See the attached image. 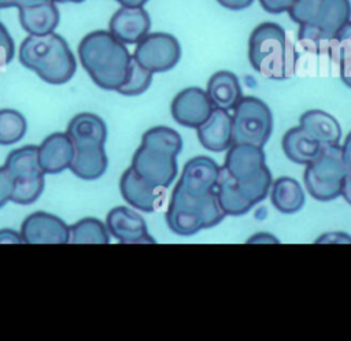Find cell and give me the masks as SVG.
<instances>
[{
  "mask_svg": "<svg viewBox=\"0 0 351 341\" xmlns=\"http://www.w3.org/2000/svg\"><path fill=\"white\" fill-rule=\"evenodd\" d=\"M299 25L296 52L318 53L351 18L350 0H295L287 11Z\"/></svg>",
  "mask_w": 351,
  "mask_h": 341,
  "instance_id": "obj_1",
  "label": "cell"
},
{
  "mask_svg": "<svg viewBox=\"0 0 351 341\" xmlns=\"http://www.w3.org/2000/svg\"><path fill=\"white\" fill-rule=\"evenodd\" d=\"M78 58L92 81L104 90H117L126 78L130 53L107 30L88 33L78 44Z\"/></svg>",
  "mask_w": 351,
  "mask_h": 341,
  "instance_id": "obj_2",
  "label": "cell"
},
{
  "mask_svg": "<svg viewBox=\"0 0 351 341\" xmlns=\"http://www.w3.org/2000/svg\"><path fill=\"white\" fill-rule=\"evenodd\" d=\"M248 60L265 78L288 79L296 67L295 42L278 23L263 22L250 34Z\"/></svg>",
  "mask_w": 351,
  "mask_h": 341,
  "instance_id": "obj_3",
  "label": "cell"
},
{
  "mask_svg": "<svg viewBox=\"0 0 351 341\" xmlns=\"http://www.w3.org/2000/svg\"><path fill=\"white\" fill-rule=\"evenodd\" d=\"M19 62L44 82L52 85L69 82L77 70V62L69 44L55 31L27 36L19 48Z\"/></svg>",
  "mask_w": 351,
  "mask_h": 341,
  "instance_id": "obj_4",
  "label": "cell"
},
{
  "mask_svg": "<svg viewBox=\"0 0 351 341\" xmlns=\"http://www.w3.org/2000/svg\"><path fill=\"white\" fill-rule=\"evenodd\" d=\"M223 218L214 192L203 197H191L178 184L174 186L166 212V223L174 234L193 236L202 229L217 226Z\"/></svg>",
  "mask_w": 351,
  "mask_h": 341,
  "instance_id": "obj_5",
  "label": "cell"
},
{
  "mask_svg": "<svg viewBox=\"0 0 351 341\" xmlns=\"http://www.w3.org/2000/svg\"><path fill=\"white\" fill-rule=\"evenodd\" d=\"M347 173L340 144L324 145L319 155L306 164L303 182L313 199L324 203L332 201L340 196Z\"/></svg>",
  "mask_w": 351,
  "mask_h": 341,
  "instance_id": "obj_6",
  "label": "cell"
},
{
  "mask_svg": "<svg viewBox=\"0 0 351 341\" xmlns=\"http://www.w3.org/2000/svg\"><path fill=\"white\" fill-rule=\"evenodd\" d=\"M233 142L263 147L273 130V115L267 104L255 96H243L233 108Z\"/></svg>",
  "mask_w": 351,
  "mask_h": 341,
  "instance_id": "obj_7",
  "label": "cell"
},
{
  "mask_svg": "<svg viewBox=\"0 0 351 341\" xmlns=\"http://www.w3.org/2000/svg\"><path fill=\"white\" fill-rule=\"evenodd\" d=\"M133 58L152 74L165 73L180 62L181 45L173 34L148 33L137 42Z\"/></svg>",
  "mask_w": 351,
  "mask_h": 341,
  "instance_id": "obj_8",
  "label": "cell"
},
{
  "mask_svg": "<svg viewBox=\"0 0 351 341\" xmlns=\"http://www.w3.org/2000/svg\"><path fill=\"white\" fill-rule=\"evenodd\" d=\"M176 157V155L167 151L141 144L132 157L130 167L147 184L163 189L167 188L177 175L178 166Z\"/></svg>",
  "mask_w": 351,
  "mask_h": 341,
  "instance_id": "obj_9",
  "label": "cell"
},
{
  "mask_svg": "<svg viewBox=\"0 0 351 341\" xmlns=\"http://www.w3.org/2000/svg\"><path fill=\"white\" fill-rule=\"evenodd\" d=\"M214 105L206 90L197 86H189L178 92L171 104L170 112L173 119L185 127L197 129L207 121Z\"/></svg>",
  "mask_w": 351,
  "mask_h": 341,
  "instance_id": "obj_10",
  "label": "cell"
},
{
  "mask_svg": "<svg viewBox=\"0 0 351 341\" xmlns=\"http://www.w3.org/2000/svg\"><path fill=\"white\" fill-rule=\"evenodd\" d=\"M19 234L26 244H67L70 226L53 214L37 211L25 218Z\"/></svg>",
  "mask_w": 351,
  "mask_h": 341,
  "instance_id": "obj_11",
  "label": "cell"
},
{
  "mask_svg": "<svg viewBox=\"0 0 351 341\" xmlns=\"http://www.w3.org/2000/svg\"><path fill=\"white\" fill-rule=\"evenodd\" d=\"M108 233L122 244H154L144 218L129 207L118 205L106 216Z\"/></svg>",
  "mask_w": 351,
  "mask_h": 341,
  "instance_id": "obj_12",
  "label": "cell"
},
{
  "mask_svg": "<svg viewBox=\"0 0 351 341\" xmlns=\"http://www.w3.org/2000/svg\"><path fill=\"white\" fill-rule=\"evenodd\" d=\"M219 171L221 167L211 157L195 156L185 163L177 184L188 196L203 197L214 192Z\"/></svg>",
  "mask_w": 351,
  "mask_h": 341,
  "instance_id": "obj_13",
  "label": "cell"
},
{
  "mask_svg": "<svg viewBox=\"0 0 351 341\" xmlns=\"http://www.w3.org/2000/svg\"><path fill=\"white\" fill-rule=\"evenodd\" d=\"M222 167L234 181H247L266 167L265 152L262 147L233 142L228 148Z\"/></svg>",
  "mask_w": 351,
  "mask_h": 341,
  "instance_id": "obj_14",
  "label": "cell"
},
{
  "mask_svg": "<svg viewBox=\"0 0 351 341\" xmlns=\"http://www.w3.org/2000/svg\"><path fill=\"white\" fill-rule=\"evenodd\" d=\"M151 27V18L143 7H121L108 23V31L123 44H137Z\"/></svg>",
  "mask_w": 351,
  "mask_h": 341,
  "instance_id": "obj_15",
  "label": "cell"
},
{
  "mask_svg": "<svg viewBox=\"0 0 351 341\" xmlns=\"http://www.w3.org/2000/svg\"><path fill=\"white\" fill-rule=\"evenodd\" d=\"M73 157L74 145L67 133H52L38 147V163L44 174H59L70 168Z\"/></svg>",
  "mask_w": 351,
  "mask_h": 341,
  "instance_id": "obj_16",
  "label": "cell"
},
{
  "mask_svg": "<svg viewBox=\"0 0 351 341\" xmlns=\"http://www.w3.org/2000/svg\"><path fill=\"white\" fill-rule=\"evenodd\" d=\"M196 131L203 148L213 152H222L233 144L232 115L226 110L214 107L207 121Z\"/></svg>",
  "mask_w": 351,
  "mask_h": 341,
  "instance_id": "obj_17",
  "label": "cell"
},
{
  "mask_svg": "<svg viewBox=\"0 0 351 341\" xmlns=\"http://www.w3.org/2000/svg\"><path fill=\"white\" fill-rule=\"evenodd\" d=\"M74 149L104 147L107 140V126L104 121L95 114L81 112L73 116L66 130Z\"/></svg>",
  "mask_w": 351,
  "mask_h": 341,
  "instance_id": "obj_18",
  "label": "cell"
},
{
  "mask_svg": "<svg viewBox=\"0 0 351 341\" xmlns=\"http://www.w3.org/2000/svg\"><path fill=\"white\" fill-rule=\"evenodd\" d=\"M119 190L126 203L143 212H154L160 200L159 189L147 184L132 167L126 168L121 175Z\"/></svg>",
  "mask_w": 351,
  "mask_h": 341,
  "instance_id": "obj_19",
  "label": "cell"
},
{
  "mask_svg": "<svg viewBox=\"0 0 351 341\" xmlns=\"http://www.w3.org/2000/svg\"><path fill=\"white\" fill-rule=\"evenodd\" d=\"M299 126L321 145H337L341 127L330 114L322 110H308L299 116Z\"/></svg>",
  "mask_w": 351,
  "mask_h": 341,
  "instance_id": "obj_20",
  "label": "cell"
},
{
  "mask_svg": "<svg viewBox=\"0 0 351 341\" xmlns=\"http://www.w3.org/2000/svg\"><path fill=\"white\" fill-rule=\"evenodd\" d=\"M206 93L214 107L226 111L233 110L243 97L239 78L236 74L226 70L217 71L210 77Z\"/></svg>",
  "mask_w": 351,
  "mask_h": 341,
  "instance_id": "obj_21",
  "label": "cell"
},
{
  "mask_svg": "<svg viewBox=\"0 0 351 341\" xmlns=\"http://www.w3.org/2000/svg\"><path fill=\"white\" fill-rule=\"evenodd\" d=\"M19 23L25 31L33 36L52 33L59 23V10L52 0L19 8Z\"/></svg>",
  "mask_w": 351,
  "mask_h": 341,
  "instance_id": "obj_22",
  "label": "cell"
},
{
  "mask_svg": "<svg viewBox=\"0 0 351 341\" xmlns=\"http://www.w3.org/2000/svg\"><path fill=\"white\" fill-rule=\"evenodd\" d=\"M281 147L291 162L306 166L319 155L324 145L313 140L300 126H295L287 130Z\"/></svg>",
  "mask_w": 351,
  "mask_h": 341,
  "instance_id": "obj_23",
  "label": "cell"
},
{
  "mask_svg": "<svg viewBox=\"0 0 351 341\" xmlns=\"http://www.w3.org/2000/svg\"><path fill=\"white\" fill-rule=\"evenodd\" d=\"M270 188V200L278 212L292 215L303 208L304 192L295 178L280 177Z\"/></svg>",
  "mask_w": 351,
  "mask_h": 341,
  "instance_id": "obj_24",
  "label": "cell"
},
{
  "mask_svg": "<svg viewBox=\"0 0 351 341\" xmlns=\"http://www.w3.org/2000/svg\"><path fill=\"white\" fill-rule=\"evenodd\" d=\"M214 193L218 205L225 215L241 216L252 208V204L240 193L236 181L228 174V171L223 167L219 171Z\"/></svg>",
  "mask_w": 351,
  "mask_h": 341,
  "instance_id": "obj_25",
  "label": "cell"
},
{
  "mask_svg": "<svg viewBox=\"0 0 351 341\" xmlns=\"http://www.w3.org/2000/svg\"><path fill=\"white\" fill-rule=\"evenodd\" d=\"M108 166L104 147L80 148L74 149V157L70 170L74 175L85 181H95L100 178Z\"/></svg>",
  "mask_w": 351,
  "mask_h": 341,
  "instance_id": "obj_26",
  "label": "cell"
},
{
  "mask_svg": "<svg viewBox=\"0 0 351 341\" xmlns=\"http://www.w3.org/2000/svg\"><path fill=\"white\" fill-rule=\"evenodd\" d=\"M330 64L336 68L344 85L351 88V21L329 41Z\"/></svg>",
  "mask_w": 351,
  "mask_h": 341,
  "instance_id": "obj_27",
  "label": "cell"
},
{
  "mask_svg": "<svg viewBox=\"0 0 351 341\" xmlns=\"http://www.w3.org/2000/svg\"><path fill=\"white\" fill-rule=\"evenodd\" d=\"M4 167L14 179H29L44 175L38 163V147L25 145L11 151L5 159Z\"/></svg>",
  "mask_w": 351,
  "mask_h": 341,
  "instance_id": "obj_28",
  "label": "cell"
},
{
  "mask_svg": "<svg viewBox=\"0 0 351 341\" xmlns=\"http://www.w3.org/2000/svg\"><path fill=\"white\" fill-rule=\"evenodd\" d=\"M73 244H108L107 226L97 218H82L70 226V241Z\"/></svg>",
  "mask_w": 351,
  "mask_h": 341,
  "instance_id": "obj_29",
  "label": "cell"
},
{
  "mask_svg": "<svg viewBox=\"0 0 351 341\" xmlns=\"http://www.w3.org/2000/svg\"><path fill=\"white\" fill-rule=\"evenodd\" d=\"M141 144L167 151L176 156L182 151L181 136L167 126H154L148 129L141 137Z\"/></svg>",
  "mask_w": 351,
  "mask_h": 341,
  "instance_id": "obj_30",
  "label": "cell"
},
{
  "mask_svg": "<svg viewBox=\"0 0 351 341\" xmlns=\"http://www.w3.org/2000/svg\"><path fill=\"white\" fill-rule=\"evenodd\" d=\"M25 116L11 108L0 110V145H11L18 142L26 133Z\"/></svg>",
  "mask_w": 351,
  "mask_h": 341,
  "instance_id": "obj_31",
  "label": "cell"
},
{
  "mask_svg": "<svg viewBox=\"0 0 351 341\" xmlns=\"http://www.w3.org/2000/svg\"><path fill=\"white\" fill-rule=\"evenodd\" d=\"M151 82H152V73L144 68L132 56L126 78L122 82V85L117 89V92L123 96H138L149 88Z\"/></svg>",
  "mask_w": 351,
  "mask_h": 341,
  "instance_id": "obj_32",
  "label": "cell"
},
{
  "mask_svg": "<svg viewBox=\"0 0 351 341\" xmlns=\"http://www.w3.org/2000/svg\"><path fill=\"white\" fill-rule=\"evenodd\" d=\"M271 173L269 170V167H263L255 177L247 179V181H241L237 182L236 185L240 190V193L252 204H258L261 201H263L266 199V196L269 194V189L271 186Z\"/></svg>",
  "mask_w": 351,
  "mask_h": 341,
  "instance_id": "obj_33",
  "label": "cell"
},
{
  "mask_svg": "<svg viewBox=\"0 0 351 341\" xmlns=\"http://www.w3.org/2000/svg\"><path fill=\"white\" fill-rule=\"evenodd\" d=\"M44 175L29 179H14V192L11 201L21 205L34 203L44 192Z\"/></svg>",
  "mask_w": 351,
  "mask_h": 341,
  "instance_id": "obj_34",
  "label": "cell"
},
{
  "mask_svg": "<svg viewBox=\"0 0 351 341\" xmlns=\"http://www.w3.org/2000/svg\"><path fill=\"white\" fill-rule=\"evenodd\" d=\"M14 40L5 26L0 22V68H4L14 58Z\"/></svg>",
  "mask_w": 351,
  "mask_h": 341,
  "instance_id": "obj_35",
  "label": "cell"
},
{
  "mask_svg": "<svg viewBox=\"0 0 351 341\" xmlns=\"http://www.w3.org/2000/svg\"><path fill=\"white\" fill-rule=\"evenodd\" d=\"M14 192V178L10 171L3 166L0 167V208L11 200Z\"/></svg>",
  "mask_w": 351,
  "mask_h": 341,
  "instance_id": "obj_36",
  "label": "cell"
},
{
  "mask_svg": "<svg viewBox=\"0 0 351 341\" xmlns=\"http://www.w3.org/2000/svg\"><path fill=\"white\" fill-rule=\"evenodd\" d=\"M295 0H259V4L266 12L281 14L287 12Z\"/></svg>",
  "mask_w": 351,
  "mask_h": 341,
  "instance_id": "obj_37",
  "label": "cell"
},
{
  "mask_svg": "<svg viewBox=\"0 0 351 341\" xmlns=\"http://www.w3.org/2000/svg\"><path fill=\"white\" fill-rule=\"evenodd\" d=\"M48 0H0V8H8V7H32L37 4H43Z\"/></svg>",
  "mask_w": 351,
  "mask_h": 341,
  "instance_id": "obj_38",
  "label": "cell"
},
{
  "mask_svg": "<svg viewBox=\"0 0 351 341\" xmlns=\"http://www.w3.org/2000/svg\"><path fill=\"white\" fill-rule=\"evenodd\" d=\"M218 4H221L222 7L232 10V11H241L245 10L247 7H250L252 4L254 0H217Z\"/></svg>",
  "mask_w": 351,
  "mask_h": 341,
  "instance_id": "obj_39",
  "label": "cell"
},
{
  "mask_svg": "<svg viewBox=\"0 0 351 341\" xmlns=\"http://www.w3.org/2000/svg\"><path fill=\"white\" fill-rule=\"evenodd\" d=\"M341 148V157L344 164L347 166L348 170H351V131L346 136L343 144L340 145Z\"/></svg>",
  "mask_w": 351,
  "mask_h": 341,
  "instance_id": "obj_40",
  "label": "cell"
},
{
  "mask_svg": "<svg viewBox=\"0 0 351 341\" xmlns=\"http://www.w3.org/2000/svg\"><path fill=\"white\" fill-rule=\"evenodd\" d=\"M0 242H23L21 234L11 229L0 230Z\"/></svg>",
  "mask_w": 351,
  "mask_h": 341,
  "instance_id": "obj_41",
  "label": "cell"
},
{
  "mask_svg": "<svg viewBox=\"0 0 351 341\" xmlns=\"http://www.w3.org/2000/svg\"><path fill=\"white\" fill-rule=\"evenodd\" d=\"M340 196H343L346 203H348L351 205V170H348V173H347V175L344 178Z\"/></svg>",
  "mask_w": 351,
  "mask_h": 341,
  "instance_id": "obj_42",
  "label": "cell"
},
{
  "mask_svg": "<svg viewBox=\"0 0 351 341\" xmlns=\"http://www.w3.org/2000/svg\"><path fill=\"white\" fill-rule=\"evenodd\" d=\"M122 7H143L148 0H115Z\"/></svg>",
  "mask_w": 351,
  "mask_h": 341,
  "instance_id": "obj_43",
  "label": "cell"
},
{
  "mask_svg": "<svg viewBox=\"0 0 351 341\" xmlns=\"http://www.w3.org/2000/svg\"><path fill=\"white\" fill-rule=\"evenodd\" d=\"M53 3H82L84 0H52Z\"/></svg>",
  "mask_w": 351,
  "mask_h": 341,
  "instance_id": "obj_44",
  "label": "cell"
}]
</instances>
